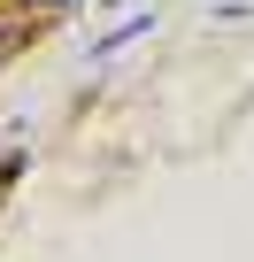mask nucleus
I'll use <instances>...</instances> for the list:
<instances>
[{"instance_id":"1","label":"nucleus","mask_w":254,"mask_h":262,"mask_svg":"<svg viewBox=\"0 0 254 262\" xmlns=\"http://www.w3.org/2000/svg\"><path fill=\"white\" fill-rule=\"evenodd\" d=\"M147 31H154V16H123V24H116V31H108V39L93 47V62H108V54H123L131 39H147Z\"/></svg>"}]
</instances>
